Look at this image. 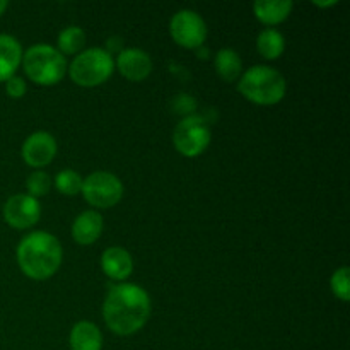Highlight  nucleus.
<instances>
[{
    "instance_id": "23",
    "label": "nucleus",
    "mask_w": 350,
    "mask_h": 350,
    "mask_svg": "<svg viewBox=\"0 0 350 350\" xmlns=\"http://www.w3.org/2000/svg\"><path fill=\"white\" fill-rule=\"evenodd\" d=\"M26 91H27V85L23 77L14 75V77H10L9 81H5V92L9 98L21 99L24 94H26Z\"/></svg>"
},
{
    "instance_id": "10",
    "label": "nucleus",
    "mask_w": 350,
    "mask_h": 350,
    "mask_svg": "<svg viewBox=\"0 0 350 350\" xmlns=\"http://www.w3.org/2000/svg\"><path fill=\"white\" fill-rule=\"evenodd\" d=\"M57 140L48 132H34L26 137L21 149L24 163L31 167H46L57 156Z\"/></svg>"
},
{
    "instance_id": "15",
    "label": "nucleus",
    "mask_w": 350,
    "mask_h": 350,
    "mask_svg": "<svg viewBox=\"0 0 350 350\" xmlns=\"http://www.w3.org/2000/svg\"><path fill=\"white\" fill-rule=\"evenodd\" d=\"M68 344L70 350H101L103 334L98 325L91 321H79L72 327Z\"/></svg>"
},
{
    "instance_id": "20",
    "label": "nucleus",
    "mask_w": 350,
    "mask_h": 350,
    "mask_svg": "<svg viewBox=\"0 0 350 350\" xmlns=\"http://www.w3.org/2000/svg\"><path fill=\"white\" fill-rule=\"evenodd\" d=\"M82 181H84V178H82L77 171L64 170L55 176V188H57L60 193L74 197V195L81 193Z\"/></svg>"
},
{
    "instance_id": "18",
    "label": "nucleus",
    "mask_w": 350,
    "mask_h": 350,
    "mask_svg": "<svg viewBox=\"0 0 350 350\" xmlns=\"http://www.w3.org/2000/svg\"><path fill=\"white\" fill-rule=\"evenodd\" d=\"M256 50L265 60H277L286 50V40L280 31L267 27L256 38Z\"/></svg>"
},
{
    "instance_id": "1",
    "label": "nucleus",
    "mask_w": 350,
    "mask_h": 350,
    "mask_svg": "<svg viewBox=\"0 0 350 350\" xmlns=\"http://www.w3.org/2000/svg\"><path fill=\"white\" fill-rule=\"evenodd\" d=\"M152 303L149 294L137 284H118L108 291L103 304L106 327L120 337L137 334L149 321Z\"/></svg>"
},
{
    "instance_id": "9",
    "label": "nucleus",
    "mask_w": 350,
    "mask_h": 350,
    "mask_svg": "<svg viewBox=\"0 0 350 350\" xmlns=\"http://www.w3.org/2000/svg\"><path fill=\"white\" fill-rule=\"evenodd\" d=\"M41 217V205L38 198L27 193H17L3 204V221L14 229H29Z\"/></svg>"
},
{
    "instance_id": "24",
    "label": "nucleus",
    "mask_w": 350,
    "mask_h": 350,
    "mask_svg": "<svg viewBox=\"0 0 350 350\" xmlns=\"http://www.w3.org/2000/svg\"><path fill=\"white\" fill-rule=\"evenodd\" d=\"M337 0H330V2H314V5L320 7V9H327V7H334L337 5Z\"/></svg>"
},
{
    "instance_id": "14",
    "label": "nucleus",
    "mask_w": 350,
    "mask_h": 350,
    "mask_svg": "<svg viewBox=\"0 0 350 350\" xmlns=\"http://www.w3.org/2000/svg\"><path fill=\"white\" fill-rule=\"evenodd\" d=\"M23 62V46L17 38L0 34V82L14 77Z\"/></svg>"
},
{
    "instance_id": "7",
    "label": "nucleus",
    "mask_w": 350,
    "mask_h": 350,
    "mask_svg": "<svg viewBox=\"0 0 350 350\" xmlns=\"http://www.w3.org/2000/svg\"><path fill=\"white\" fill-rule=\"evenodd\" d=\"M81 193L84 200L94 208H111L123 197V183L109 171H94L84 178Z\"/></svg>"
},
{
    "instance_id": "13",
    "label": "nucleus",
    "mask_w": 350,
    "mask_h": 350,
    "mask_svg": "<svg viewBox=\"0 0 350 350\" xmlns=\"http://www.w3.org/2000/svg\"><path fill=\"white\" fill-rule=\"evenodd\" d=\"M101 269L109 279L122 282L133 272L132 255L122 246H109L101 255Z\"/></svg>"
},
{
    "instance_id": "25",
    "label": "nucleus",
    "mask_w": 350,
    "mask_h": 350,
    "mask_svg": "<svg viewBox=\"0 0 350 350\" xmlns=\"http://www.w3.org/2000/svg\"><path fill=\"white\" fill-rule=\"evenodd\" d=\"M7 7H9V2H7V0H0V16H2V14L5 12Z\"/></svg>"
},
{
    "instance_id": "2",
    "label": "nucleus",
    "mask_w": 350,
    "mask_h": 350,
    "mask_svg": "<svg viewBox=\"0 0 350 350\" xmlns=\"http://www.w3.org/2000/svg\"><path fill=\"white\" fill-rule=\"evenodd\" d=\"M21 272L33 280H46L58 272L64 260L60 241L46 231L29 232L16 250Z\"/></svg>"
},
{
    "instance_id": "17",
    "label": "nucleus",
    "mask_w": 350,
    "mask_h": 350,
    "mask_svg": "<svg viewBox=\"0 0 350 350\" xmlns=\"http://www.w3.org/2000/svg\"><path fill=\"white\" fill-rule=\"evenodd\" d=\"M215 72L219 77L226 82H234L241 77L243 72V62L241 57L236 50L232 48H222L217 51L214 58Z\"/></svg>"
},
{
    "instance_id": "21",
    "label": "nucleus",
    "mask_w": 350,
    "mask_h": 350,
    "mask_svg": "<svg viewBox=\"0 0 350 350\" xmlns=\"http://www.w3.org/2000/svg\"><path fill=\"white\" fill-rule=\"evenodd\" d=\"M350 269L349 267H340L334 272L330 279V289L337 299L342 303H349L350 299Z\"/></svg>"
},
{
    "instance_id": "4",
    "label": "nucleus",
    "mask_w": 350,
    "mask_h": 350,
    "mask_svg": "<svg viewBox=\"0 0 350 350\" xmlns=\"http://www.w3.org/2000/svg\"><path fill=\"white\" fill-rule=\"evenodd\" d=\"M24 74L38 85H55L67 74V60L50 44H33L23 53Z\"/></svg>"
},
{
    "instance_id": "16",
    "label": "nucleus",
    "mask_w": 350,
    "mask_h": 350,
    "mask_svg": "<svg viewBox=\"0 0 350 350\" xmlns=\"http://www.w3.org/2000/svg\"><path fill=\"white\" fill-rule=\"evenodd\" d=\"M294 3L291 0H277V2H256L253 5L255 17L265 26H277L291 16Z\"/></svg>"
},
{
    "instance_id": "6",
    "label": "nucleus",
    "mask_w": 350,
    "mask_h": 350,
    "mask_svg": "<svg viewBox=\"0 0 350 350\" xmlns=\"http://www.w3.org/2000/svg\"><path fill=\"white\" fill-rule=\"evenodd\" d=\"M212 132L205 118L198 115H188L174 126V149L185 157H197L211 146Z\"/></svg>"
},
{
    "instance_id": "11",
    "label": "nucleus",
    "mask_w": 350,
    "mask_h": 350,
    "mask_svg": "<svg viewBox=\"0 0 350 350\" xmlns=\"http://www.w3.org/2000/svg\"><path fill=\"white\" fill-rule=\"evenodd\" d=\"M115 67H118L120 74L129 81L140 82L152 72V58L140 48H125L118 53Z\"/></svg>"
},
{
    "instance_id": "8",
    "label": "nucleus",
    "mask_w": 350,
    "mask_h": 350,
    "mask_svg": "<svg viewBox=\"0 0 350 350\" xmlns=\"http://www.w3.org/2000/svg\"><path fill=\"white\" fill-rule=\"evenodd\" d=\"M207 33V24L204 17L191 9L178 10L170 21L171 38L174 43L187 50H197L204 46Z\"/></svg>"
},
{
    "instance_id": "22",
    "label": "nucleus",
    "mask_w": 350,
    "mask_h": 350,
    "mask_svg": "<svg viewBox=\"0 0 350 350\" xmlns=\"http://www.w3.org/2000/svg\"><path fill=\"white\" fill-rule=\"evenodd\" d=\"M51 185H53V181H51L50 174L44 173V171H34L26 180L27 195L34 198L44 197L51 190Z\"/></svg>"
},
{
    "instance_id": "12",
    "label": "nucleus",
    "mask_w": 350,
    "mask_h": 350,
    "mask_svg": "<svg viewBox=\"0 0 350 350\" xmlns=\"http://www.w3.org/2000/svg\"><path fill=\"white\" fill-rule=\"evenodd\" d=\"M105 221L98 211H84L72 222V238L77 245L89 246L101 238Z\"/></svg>"
},
{
    "instance_id": "19",
    "label": "nucleus",
    "mask_w": 350,
    "mask_h": 350,
    "mask_svg": "<svg viewBox=\"0 0 350 350\" xmlns=\"http://www.w3.org/2000/svg\"><path fill=\"white\" fill-rule=\"evenodd\" d=\"M85 31L79 26H68L65 29L60 31L58 34V40L57 44L58 48L57 50L60 51L62 55H75V53H81L82 48L85 44Z\"/></svg>"
},
{
    "instance_id": "3",
    "label": "nucleus",
    "mask_w": 350,
    "mask_h": 350,
    "mask_svg": "<svg viewBox=\"0 0 350 350\" xmlns=\"http://www.w3.org/2000/svg\"><path fill=\"white\" fill-rule=\"evenodd\" d=\"M238 91L250 103L258 106H273L286 96L287 82L282 72L277 68L269 65H255L241 74Z\"/></svg>"
},
{
    "instance_id": "5",
    "label": "nucleus",
    "mask_w": 350,
    "mask_h": 350,
    "mask_svg": "<svg viewBox=\"0 0 350 350\" xmlns=\"http://www.w3.org/2000/svg\"><path fill=\"white\" fill-rule=\"evenodd\" d=\"M67 70L72 82L81 88H98L113 75L115 58L105 48H89L72 60Z\"/></svg>"
}]
</instances>
